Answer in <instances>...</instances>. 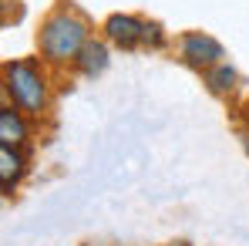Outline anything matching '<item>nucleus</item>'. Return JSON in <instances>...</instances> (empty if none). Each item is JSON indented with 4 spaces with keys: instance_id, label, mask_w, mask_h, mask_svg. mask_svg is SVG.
I'll return each mask as SVG.
<instances>
[{
    "instance_id": "f257e3e1",
    "label": "nucleus",
    "mask_w": 249,
    "mask_h": 246,
    "mask_svg": "<svg viewBox=\"0 0 249 246\" xmlns=\"http://www.w3.org/2000/svg\"><path fill=\"white\" fill-rule=\"evenodd\" d=\"M41 44L44 57L51 61H68V57H78L88 44V20L78 14H68V10H57L44 20L41 27Z\"/></svg>"
},
{
    "instance_id": "f03ea898",
    "label": "nucleus",
    "mask_w": 249,
    "mask_h": 246,
    "mask_svg": "<svg viewBox=\"0 0 249 246\" xmlns=\"http://www.w3.org/2000/svg\"><path fill=\"white\" fill-rule=\"evenodd\" d=\"M3 81H7V95L24 108V112H34L41 115L44 101H47V88H44L41 71L31 64V61H14L3 68Z\"/></svg>"
},
{
    "instance_id": "7ed1b4c3",
    "label": "nucleus",
    "mask_w": 249,
    "mask_h": 246,
    "mask_svg": "<svg viewBox=\"0 0 249 246\" xmlns=\"http://www.w3.org/2000/svg\"><path fill=\"white\" fill-rule=\"evenodd\" d=\"M182 57L192 68H209L222 57V44L212 41L209 34H185L182 38Z\"/></svg>"
},
{
    "instance_id": "20e7f679",
    "label": "nucleus",
    "mask_w": 249,
    "mask_h": 246,
    "mask_svg": "<svg viewBox=\"0 0 249 246\" xmlns=\"http://www.w3.org/2000/svg\"><path fill=\"white\" fill-rule=\"evenodd\" d=\"M105 31H108V38L118 44V47H135V44H142L145 38V24L138 20V17H128V14H115V17H108V24H105Z\"/></svg>"
},
{
    "instance_id": "39448f33",
    "label": "nucleus",
    "mask_w": 249,
    "mask_h": 246,
    "mask_svg": "<svg viewBox=\"0 0 249 246\" xmlns=\"http://www.w3.org/2000/svg\"><path fill=\"white\" fill-rule=\"evenodd\" d=\"M78 68H81L84 75H101V71L108 68V47L101 41L84 44V51L78 54Z\"/></svg>"
},
{
    "instance_id": "423d86ee",
    "label": "nucleus",
    "mask_w": 249,
    "mask_h": 246,
    "mask_svg": "<svg viewBox=\"0 0 249 246\" xmlns=\"http://www.w3.org/2000/svg\"><path fill=\"white\" fill-rule=\"evenodd\" d=\"M0 138H3V145H20L27 138V128H24L20 115L14 108H3L0 112Z\"/></svg>"
},
{
    "instance_id": "0eeeda50",
    "label": "nucleus",
    "mask_w": 249,
    "mask_h": 246,
    "mask_svg": "<svg viewBox=\"0 0 249 246\" xmlns=\"http://www.w3.org/2000/svg\"><path fill=\"white\" fill-rule=\"evenodd\" d=\"M20 155L14 152V145H0V175H3V189H14V182L20 179Z\"/></svg>"
},
{
    "instance_id": "6e6552de",
    "label": "nucleus",
    "mask_w": 249,
    "mask_h": 246,
    "mask_svg": "<svg viewBox=\"0 0 249 246\" xmlns=\"http://www.w3.org/2000/svg\"><path fill=\"white\" fill-rule=\"evenodd\" d=\"M232 84H236V71L232 68H215L212 75H209V88L212 91H232Z\"/></svg>"
},
{
    "instance_id": "1a4fd4ad",
    "label": "nucleus",
    "mask_w": 249,
    "mask_h": 246,
    "mask_svg": "<svg viewBox=\"0 0 249 246\" xmlns=\"http://www.w3.org/2000/svg\"><path fill=\"white\" fill-rule=\"evenodd\" d=\"M145 44H152V47H162L165 44V38H162V27L159 24H145V38H142Z\"/></svg>"
},
{
    "instance_id": "9d476101",
    "label": "nucleus",
    "mask_w": 249,
    "mask_h": 246,
    "mask_svg": "<svg viewBox=\"0 0 249 246\" xmlns=\"http://www.w3.org/2000/svg\"><path fill=\"white\" fill-rule=\"evenodd\" d=\"M243 118H246V125H249V101H246V108H243Z\"/></svg>"
},
{
    "instance_id": "9b49d317",
    "label": "nucleus",
    "mask_w": 249,
    "mask_h": 246,
    "mask_svg": "<svg viewBox=\"0 0 249 246\" xmlns=\"http://www.w3.org/2000/svg\"><path fill=\"white\" fill-rule=\"evenodd\" d=\"M246 152H249V135H246Z\"/></svg>"
}]
</instances>
